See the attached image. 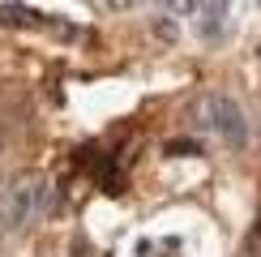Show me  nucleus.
<instances>
[{
  "label": "nucleus",
  "instance_id": "nucleus-1",
  "mask_svg": "<svg viewBox=\"0 0 261 257\" xmlns=\"http://www.w3.org/2000/svg\"><path fill=\"white\" fill-rule=\"evenodd\" d=\"M35 201H39V176L35 171H21L9 185H0V244L30 223Z\"/></svg>",
  "mask_w": 261,
  "mask_h": 257
},
{
  "label": "nucleus",
  "instance_id": "nucleus-2",
  "mask_svg": "<svg viewBox=\"0 0 261 257\" xmlns=\"http://www.w3.org/2000/svg\"><path fill=\"white\" fill-rule=\"evenodd\" d=\"M205 116H210V128L223 137V142L244 146L248 124H244V112H240V103H236V99H227V94H214V99H205Z\"/></svg>",
  "mask_w": 261,
  "mask_h": 257
},
{
  "label": "nucleus",
  "instance_id": "nucleus-3",
  "mask_svg": "<svg viewBox=\"0 0 261 257\" xmlns=\"http://www.w3.org/2000/svg\"><path fill=\"white\" fill-rule=\"evenodd\" d=\"M227 9H231V0H197V13H201L205 35H219V26H223V17H227Z\"/></svg>",
  "mask_w": 261,
  "mask_h": 257
},
{
  "label": "nucleus",
  "instance_id": "nucleus-4",
  "mask_svg": "<svg viewBox=\"0 0 261 257\" xmlns=\"http://www.w3.org/2000/svg\"><path fill=\"white\" fill-rule=\"evenodd\" d=\"M0 21L5 26H43V13H35L26 5H0Z\"/></svg>",
  "mask_w": 261,
  "mask_h": 257
},
{
  "label": "nucleus",
  "instance_id": "nucleus-5",
  "mask_svg": "<svg viewBox=\"0 0 261 257\" xmlns=\"http://www.w3.org/2000/svg\"><path fill=\"white\" fill-rule=\"evenodd\" d=\"M163 9H171V13H193L197 9V0H159Z\"/></svg>",
  "mask_w": 261,
  "mask_h": 257
}]
</instances>
